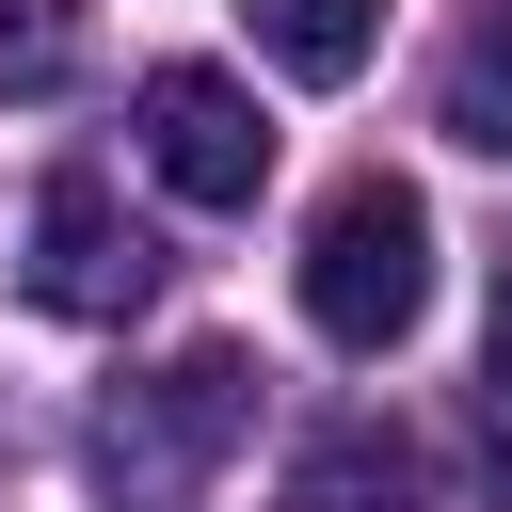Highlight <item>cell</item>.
I'll return each instance as SVG.
<instances>
[{
  "instance_id": "6da1fadb",
  "label": "cell",
  "mask_w": 512,
  "mask_h": 512,
  "mask_svg": "<svg viewBox=\"0 0 512 512\" xmlns=\"http://www.w3.org/2000/svg\"><path fill=\"white\" fill-rule=\"evenodd\" d=\"M240 432H256V352L208 336V352H176V368H144V384H112V400L80 416V480H96L112 512H192Z\"/></svg>"
},
{
  "instance_id": "7a4b0ae2",
  "label": "cell",
  "mask_w": 512,
  "mask_h": 512,
  "mask_svg": "<svg viewBox=\"0 0 512 512\" xmlns=\"http://www.w3.org/2000/svg\"><path fill=\"white\" fill-rule=\"evenodd\" d=\"M416 304H432V208L400 176H336L320 224H304V320L336 352H400Z\"/></svg>"
},
{
  "instance_id": "3957f363",
  "label": "cell",
  "mask_w": 512,
  "mask_h": 512,
  "mask_svg": "<svg viewBox=\"0 0 512 512\" xmlns=\"http://www.w3.org/2000/svg\"><path fill=\"white\" fill-rule=\"evenodd\" d=\"M16 288L48 304V320H144L160 304V240L128 224V192L112 176H32L16 192Z\"/></svg>"
},
{
  "instance_id": "277c9868",
  "label": "cell",
  "mask_w": 512,
  "mask_h": 512,
  "mask_svg": "<svg viewBox=\"0 0 512 512\" xmlns=\"http://www.w3.org/2000/svg\"><path fill=\"white\" fill-rule=\"evenodd\" d=\"M128 112H144V160H160L192 208H256V176H272V128H256V96H240L224 64H160Z\"/></svg>"
},
{
  "instance_id": "5b68a950",
  "label": "cell",
  "mask_w": 512,
  "mask_h": 512,
  "mask_svg": "<svg viewBox=\"0 0 512 512\" xmlns=\"http://www.w3.org/2000/svg\"><path fill=\"white\" fill-rule=\"evenodd\" d=\"M256 16V64H288V80H368V48H384V0H240Z\"/></svg>"
},
{
  "instance_id": "8992f818",
  "label": "cell",
  "mask_w": 512,
  "mask_h": 512,
  "mask_svg": "<svg viewBox=\"0 0 512 512\" xmlns=\"http://www.w3.org/2000/svg\"><path fill=\"white\" fill-rule=\"evenodd\" d=\"M272 512H416V464L384 448V432H320L304 464H288V496Z\"/></svg>"
},
{
  "instance_id": "52a82bcc",
  "label": "cell",
  "mask_w": 512,
  "mask_h": 512,
  "mask_svg": "<svg viewBox=\"0 0 512 512\" xmlns=\"http://www.w3.org/2000/svg\"><path fill=\"white\" fill-rule=\"evenodd\" d=\"M448 144L512 160V0H480V16H464V48H448Z\"/></svg>"
},
{
  "instance_id": "ba28073f",
  "label": "cell",
  "mask_w": 512,
  "mask_h": 512,
  "mask_svg": "<svg viewBox=\"0 0 512 512\" xmlns=\"http://www.w3.org/2000/svg\"><path fill=\"white\" fill-rule=\"evenodd\" d=\"M80 48V0H0V96H48Z\"/></svg>"
},
{
  "instance_id": "9c48e42d",
  "label": "cell",
  "mask_w": 512,
  "mask_h": 512,
  "mask_svg": "<svg viewBox=\"0 0 512 512\" xmlns=\"http://www.w3.org/2000/svg\"><path fill=\"white\" fill-rule=\"evenodd\" d=\"M480 384H512V256H496V352H480Z\"/></svg>"
}]
</instances>
